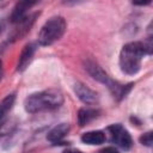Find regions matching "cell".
Wrapping results in <instances>:
<instances>
[{
  "instance_id": "6da1fadb",
  "label": "cell",
  "mask_w": 153,
  "mask_h": 153,
  "mask_svg": "<svg viewBox=\"0 0 153 153\" xmlns=\"http://www.w3.org/2000/svg\"><path fill=\"white\" fill-rule=\"evenodd\" d=\"M151 54L147 45L142 42H130L127 43L120 55V66L122 72L126 74H135L140 71L141 59L146 55Z\"/></svg>"
},
{
  "instance_id": "7a4b0ae2",
  "label": "cell",
  "mask_w": 153,
  "mask_h": 153,
  "mask_svg": "<svg viewBox=\"0 0 153 153\" xmlns=\"http://www.w3.org/2000/svg\"><path fill=\"white\" fill-rule=\"evenodd\" d=\"M63 103V96L57 90H45L42 92L30 94L25 102V110L30 114L39 112L43 110H51L59 108Z\"/></svg>"
},
{
  "instance_id": "3957f363",
  "label": "cell",
  "mask_w": 153,
  "mask_h": 153,
  "mask_svg": "<svg viewBox=\"0 0 153 153\" xmlns=\"http://www.w3.org/2000/svg\"><path fill=\"white\" fill-rule=\"evenodd\" d=\"M66 31V22L62 17H53L44 23L39 33L38 43L41 45H50L62 37Z\"/></svg>"
},
{
  "instance_id": "277c9868",
  "label": "cell",
  "mask_w": 153,
  "mask_h": 153,
  "mask_svg": "<svg viewBox=\"0 0 153 153\" xmlns=\"http://www.w3.org/2000/svg\"><path fill=\"white\" fill-rule=\"evenodd\" d=\"M108 130L111 134V140L112 142H115L117 146H120L123 149H129L133 145L130 134L127 131V129H124L121 124H112L108 128Z\"/></svg>"
},
{
  "instance_id": "5b68a950",
  "label": "cell",
  "mask_w": 153,
  "mask_h": 153,
  "mask_svg": "<svg viewBox=\"0 0 153 153\" xmlns=\"http://www.w3.org/2000/svg\"><path fill=\"white\" fill-rule=\"evenodd\" d=\"M74 92L78 98L85 104H96L98 102V94L82 82L74 84Z\"/></svg>"
},
{
  "instance_id": "8992f818",
  "label": "cell",
  "mask_w": 153,
  "mask_h": 153,
  "mask_svg": "<svg viewBox=\"0 0 153 153\" xmlns=\"http://www.w3.org/2000/svg\"><path fill=\"white\" fill-rule=\"evenodd\" d=\"M36 49H37V45H36L35 43H27V44L23 48V50H22V53H20V56H19L18 65H17V69H18L19 72H23V71L29 66V63L31 62L32 56H33Z\"/></svg>"
},
{
  "instance_id": "52a82bcc",
  "label": "cell",
  "mask_w": 153,
  "mask_h": 153,
  "mask_svg": "<svg viewBox=\"0 0 153 153\" xmlns=\"http://www.w3.org/2000/svg\"><path fill=\"white\" fill-rule=\"evenodd\" d=\"M35 4H36L35 1H19V2H17L14 8H13V12L11 14V22L18 23V24L20 22H23L26 18L25 14H26L27 10L30 7H32Z\"/></svg>"
},
{
  "instance_id": "ba28073f",
  "label": "cell",
  "mask_w": 153,
  "mask_h": 153,
  "mask_svg": "<svg viewBox=\"0 0 153 153\" xmlns=\"http://www.w3.org/2000/svg\"><path fill=\"white\" fill-rule=\"evenodd\" d=\"M68 131H69V124L68 123H60V124L55 126L47 134V139L50 142H59L67 135Z\"/></svg>"
},
{
  "instance_id": "9c48e42d",
  "label": "cell",
  "mask_w": 153,
  "mask_h": 153,
  "mask_svg": "<svg viewBox=\"0 0 153 153\" xmlns=\"http://www.w3.org/2000/svg\"><path fill=\"white\" fill-rule=\"evenodd\" d=\"M81 141L87 145H100L105 141V134L100 130H93V131H87L82 134Z\"/></svg>"
},
{
  "instance_id": "30bf717a",
  "label": "cell",
  "mask_w": 153,
  "mask_h": 153,
  "mask_svg": "<svg viewBox=\"0 0 153 153\" xmlns=\"http://www.w3.org/2000/svg\"><path fill=\"white\" fill-rule=\"evenodd\" d=\"M14 99H16V96L12 93V94L6 96L0 102V127H2V124H4V122L7 117V114L12 109V106L14 104Z\"/></svg>"
},
{
  "instance_id": "8fae6325",
  "label": "cell",
  "mask_w": 153,
  "mask_h": 153,
  "mask_svg": "<svg viewBox=\"0 0 153 153\" xmlns=\"http://www.w3.org/2000/svg\"><path fill=\"white\" fill-rule=\"evenodd\" d=\"M99 111L96 109H88V108H82L79 110L78 112V123L80 127L87 124L88 122H91L93 118H96L98 116Z\"/></svg>"
},
{
  "instance_id": "7c38bea8",
  "label": "cell",
  "mask_w": 153,
  "mask_h": 153,
  "mask_svg": "<svg viewBox=\"0 0 153 153\" xmlns=\"http://www.w3.org/2000/svg\"><path fill=\"white\" fill-rule=\"evenodd\" d=\"M140 142L147 147H151L152 143H153V135H152V131H148L146 134H143L141 137H140Z\"/></svg>"
},
{
  "instance_id": "4fadbf2b",
  "label": "cell",
  "mask_w": 153,
  "mask_h": 153,
  "mask_svg": "<svg viewBox=\"0 0 153 153\" xmlns=\"http://www.w3.org/2000/svg\"><path fill=\"white\" fill-rule=\"evenodd\" d=\"M99 153H120L115 147H105L102 151H99Z\"/></svg>"
},
{
  "instance_id": "5bb4252c",
  "label": "cell",
  "mask_w": 153,
  "mask_h": 153,
  "mask_svg": "<svg viewBox=\"0 0 153 153\" xmlns=\"http://www.w3.org/2000/svg\"><path fill=\"white\" fill-rule=\"evenodd\" d=\"M148 4H151V0H146V1H140V2H134V5H140V6H142V5H148Z\"/></svg>"
},
{
  "instance_id": "9a60e30c",
  "label": "cell",
  "mask_w": 153,
  "mask_h": 153,
  "mask_svg": "<svg viewBox=\"0 0 153 153\" xmlns=\"http://www.w3.org/2000/svg\"><path fill=\"white\" fill-rule=\"evenodd\" d=\"M63 153H81V152L78 149H66Z\"/></svg>"
},
{
  "instance_id": "2e32d148",
  "label": "cell",
  "mask_w": 153,
  "mask_h": 153,
  "mask_svg": "<svg viewBox=\"0 0 153 153\" xmlns=\"http://www.w3.org/2000/svg\"><path fill=\"white\" fill-rule=\"evenodd\" d=\"M1 74H2V68H1V61H0V78H1Z\"/></svg>"
}]
</instances>
